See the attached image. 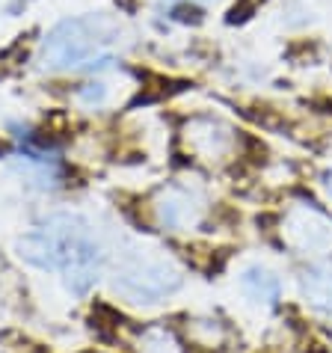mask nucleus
<instances>
[{
  "label": "nucleus",
  "instance_id": "1",
  "mask_svg": "<svg viewBox=\"0 0 332 353\" xmlns=\"http://www.w3.org/2000/svg\"><path fill=\"white\" fill-rule=\"evenodd\" d=\"M18 256L39 270L63 273L68 291L86 294L101 273V247L81 214H54L18 238Z\"/></svg>",
  "mask_w": 332,
  "mask_h": 353
},
{
  "label": "nucleus",
  "instance_id": "2",
  "mask_svg": "<svg viewBox=\"0 0 332 353\" xmlns=\"http://www.w3.org/2000/svg\"><path fill=\"white\" fill-rule=\"evenodd\" d=\"M119 21L104 12L63 18L60 24H54L45 33L36 63L42 72H77V68L95 72V68H107L113 63L110 45L119 42Z\"/></svg>",
  "mask_w": 332,
  "mask_h": 353
},
{
  "label": "nucleus",
  "instance_id": "3",
  "mask_svg": "<svg viewBox=\"0 0 332 353\" xmlns=\"http://www.w3.org/2000/svg\"><path fill=\"white\" fill-rule=\"evenodd\" d=\"M181 268L166 256H154L152 250H131L116 261L113 288L131 303H160L181 288Z\"/></svg>",
  "mask_w": 332,
  "mask_h": 353
},
{
  "label": "nucleus",
  "instance_id": "4",
  "mask_svg": "<svg viewBox=\"0 0 332 353\" xmlns=\"http://www.w3.org/2000/svg\"><path fill=\"white\" fill-rule=\"evenodd\" d=\"M152 220L166 232H184L199 225L205 217V196L190 184H163L149 199Z\"/></svg>",
  "mask_w": 332,
  "mask_h": 353
},
{
  "label": "nucleus",
  "instance_id": "5",
  "mask_svg": "<svg viewBox=\"0 0 332 353\" xmlns=\"http://www.w3.org/2000/svg\"><path fill=\"white\" fill-rule=\"evenodd\" d=\"M181 143L196 161L222 163V161L234 158V152H238V145H240V134L222 119H214V116H196V119H190L187 125H184Z\"/></svg>",
  "mask_w": 332,
  "mask_h": 353
},
{
  "label": "nucleus",
  "instance_id": "6",
  "mask_svg": "<svg viewBox=\"0 0 332 353\" xmlns=\"http://www.w3.org/2000/svg\"><path fill=\"white\" fill-rule=\"evenodd\" d=\"M282 238L297 252H332V220L315 205H294L282 220Z\"/></svg>",
  "mask_w": 332,
  "mask_h": 353
},
{
  "label": "nucleus",
  "instance_id": "7",
  "mask_svg": "<svg viewBox=\"0 0 332 353\" xmlns=\"http://www.w3.org/2000/svg\"><path fill=\"white\" fill-rule=\"evenodd\" d=\"M240 288L252 303H261V306H276L282 297L279 279L273 276L267 268H261V264H249V268L240 273Z\"/></svg>",
  "mask_w": 332,
  "mask_h": 353
},
{
  "label": "nucleus",
  "instance_id": "8",
  "mask_svg": "<svg viewBox=\"0 0 332 353\" xmlns=\"http://www.w3.org/2000/svg\"><path fill=\"white\" fill-rule=\"evenodd\" d=\"M302 297L309 300V306H315L318 312L332 315V270L326 268H309L300 276Z\"/></svg>",
  "mask_w": 332,
  "mask_h": 353
},
{
  "label": "nucleus",
  "instance_id": "9",
  "mask_svg": "<svg viewBox=\"0 0 332 353\" xmlns=\"http://www.w3.org/2000/svg\"><path fill=\"white\" fill-rule=\"evenodd\" d=\"M110 98H113V83L104 81V77L86 81L74 90V101L81 107H90V110H101V107L110 104Z\"/></svg>",
  "mask_w": 332,
  "mask_h": 353
},
{
  "label": "nucleus",
  "instance_id": "10",
  "mask_svg": "<svg viewBox=\"0 0 332 353\" xmlns=\"http://www.w3.org/2000/svg\"><path fill=\"white\" fill-rule=\"evenodd\" d=\"M140 353H181L178 339L166 327H149L140 332Z\"/></svg>",
  "mask_w": 332,
  "mask_h": 353
},
{
  "label": "nucleus",
  "instance_id": "11",
  "mask_svg": "<svg viewBox=\"0 0 332 353\" xmlns=\"http://www.w3.org/2000/svg\"><path fill=\"white\" fill-rule=\"evenodd\" d=\"M169 3H214V0H169Z\"/></svg>",
  "mask_w": 332,
  "mask_h": 353
},
{
  "label": "nucleus",
  "instance_id": "12",
  "mask_svg": "<svg viewBox=\"0 0 332 353\" xmlns=\"http://www.w3.org/2000/svg\"><path fill=\"white\" fill-rule=\"evenodd\" d=\"M324 184H326V190H329V196H332V170L324 175Z\"/></svg>",
  "mask_w": 332,
  "mask_h": 353
},
{
  "label": "nucleus",
  "instance_id": "13",
  "mask_svg": "<svg viewBox=\"0 0 332 353\" xmlns=\"http://www.w3.org/2000/svg\"><path fill=\"white\" fill-rule=\"evenodd\" d=\"M311 353H326V350H320V347H315V350H311Z\"/></svg>",
  "mask_w": 332,
  "mask_h": 353
}]
</instances>
